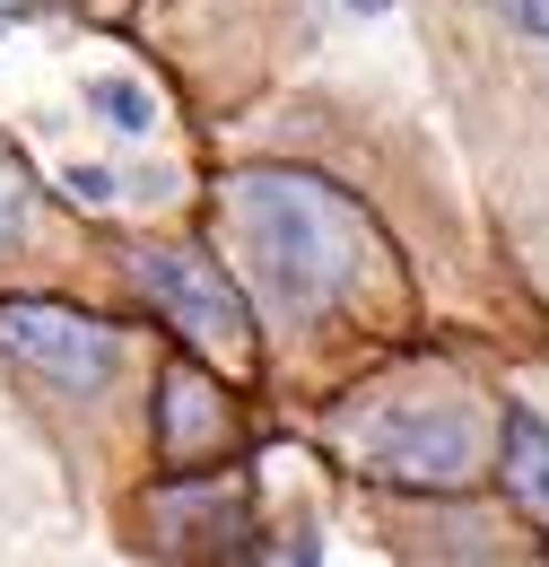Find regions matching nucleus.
Returning <instances> with one entry per match:
<instances>
[{
    "label": "nucleus",
    "mask_w": 549,
    "mask_h": 567,
    "mask_svg": "<svg viewBox=\"0 0 549 567\" xmlns=\"http://www.w3.org/2000/svg\"><path fill=\"white\" fill-rule=\"evenodd\" d=\"M18 227H27V166L0 148V254L18 245Z\"/></svg>",
    "instance_id": "8"
},
{
    "label": "nucleus",
    "mask_w": 549,
    "mask_h": 567,
    "mask_svg": "<svg viewBox=\"0 0 549 567\" xmlns=\"http://www.w3.org/2000/svg\"><path fill=\"white\" fill-rule=\"evenodd\" d=\"M87 114L105 123V132H123V141H148L157 123H166V105H157V87L132 71H96L87 79Z\"/></svg>",
    "instance_id": "7"
},
{
    "label": "nucleus",
    "mask_w": 549,
    "mask_h": 567,
    "mask_svg": "<svg viewBox=\"0 0 549 567\" xmlns=\"http://www.w3.org/2000/svg\"><path fill=\"white\" fill-rule=\"evenodd\" d=\"M157 445L184 472L227 445V402H218V384H209L201 367H166V384H157Z\"/></svg>",
    "instance_id": "5"
},
{
    "label": "nucleus",
    "mask_w": 549,
    "mask_h": 567,
    "mask_svg": "<svg viewBox=\"0 0 549 567\" xmlns=\"http://www.w3.org/2000/svg\"><path fill=\"white\" fill-rule=\"evenodd\" d=\"M497 481L515 489V506L549 524V420L541 411H506L497 420Z\"/></svg>",
    "instance_id": "6"
},
{
    "label": "nucleus",
    "mask_w": 549,
    "mask_h": 567,
    "mask_svg": "<svg viewBox=\"0 0 549 567\" xmlns=\"http://www.w3.org/2000/svg\"><path fill=\"white\" fill-rule=\"evenodd\" d=\"M227 236L245 254V271L262 288V306L288 323L332 315L358 271H366V210L349 202L341 184L305 175V166H253L227 184Z\"/></svg>",
    "instance_id": "1"
},
{
    "label": "nucleus",
    "mask_w": 549,
    "mask_h": 567,
    "mask_svg": "<svg viewBox=\"0 0 549 567\" xmlns=\"http://www.w3.org/2000/svg\"><path fill=\"white\" fill-rule=\"evenodd\" d=\"M349 454L393 481V489H463L488 463V411L472 393H427V402H375L349 420Z\"/></svg>",
    "instance_id": "2"
},
{
    "label": "nucleus",
    "mask_w": 549,
    "mask_h": 567,
    "mask_svg": "<svg viewBox=\"0 0 549 567\" xmlns=\"http://www.w3.org/2000/svg\"><path fill=\"white\" fill-rule=\"evenodd\" d=\"M0 350L27 375H44L53 393H105L114 367H123V341L96 315L53 306V297H0Z\"/></svg>",
    "instance_id": "3"
},
{
    "label": "nucleus",
    "mask_w": 549,
    "mask_h": 567,
    "mask_svg": "<svg viewBox=\"0 0 549 567\" xmlns=\"http://www.w3.org/2000/svg\"><path fill=\"white\" fill-rule=\"evenodd\" d=\"M132 280L139 297L193 341L201 358H245L253 350V315H245V297L218 280L209 262H193V254H166V245H139L132 254Z\"/></svg>",
    "instance_id": "4"
},
{
    "label": "nucleus",
    "mask_w": 549,
    "mask_h": 567,
    "mask_svg": "<svg viewBox=\"0 0 549 567\" xmlns=\"http://www.w3.org/2000/svg\"><path fill=\"white\" fill-rule=\"evenodd\" d=\"M27 9H44V0H0V18H27Z\"/></svg>",
    "instance_id": "10"
},
{
    "label": "nucleus",
    "mask_w": 549,
    "mask_h": 567,
    "mask_svg": "<svg viewBox=\"0 0 549 567\" xmlns=\"http://www.w3.org/2000/svg\"><path fill=\"white\" fill-rule=\"evenodd\" d=\"M488 9H497L524 44H549V0H488Z\"/></svg>",
    "instance_id": "9"
}]
</instances>
